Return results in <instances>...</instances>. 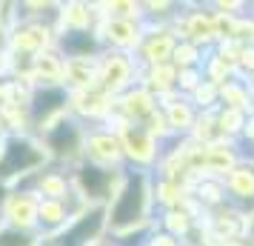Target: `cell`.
Returning a JSON list of instances; mask_svg holds the SVG:
<instances>
[{
  "label": "cell",
  "instance_id": "6da1fadb",
  "mask_svg": "<svg viewBox=\"0 0 254 246\" xmlns=\"http://www.w3.org/2000/svg\"><path fill=\"white\" fill-rule=\"evenodd\" d=\"M106 212H109L112 235L151 226L154 223V218H151V212H154V175L140 172V169L123 172V180H120L112 203L106 206Z\"/></svg>",
  "mask_w": 254,
  "mask_h": 246
},
{
  "label": "cell",
  "instance_id": "7a4b0ae2",
  "mask_svg": "<svg viewBox=\"0 0 254 246\" xmlns=\"http://www.w3.org/2000/svg\"><path fill=\"white\" fill-rule=\"evenodd\" d=\"M172 29L177 32L180 40H189V43L206 49V52L220 43L217 12L211 9V3H183V9L174 17Z\"/></svg>",
  "mask_w": 254,
  "mask_h": 246
},
{
  "label": "cell",
  "instance_id": "3957f363",
  "mask_svg": "<svg viewBox=\"0 0 254 246\" xmlns=\"http://www.w3.org/2000/svg\"><path fill=\"white\" fill-rule=\"evenodd\" d=\"M126 126L128 129L123 132L120 143H123V152L131 161V169H140V172H151L154 175V169L163 161V146L166 143L157 141L143 123H126Z\"/></svg>",
  "mask_w": 254,
  "mask_h": 246
},
{
  "label": "cell",
  "instance_id": "277c9868",
  "mask_svg": "<svg viewBox=\"0 0 254 246\" xmlns=\"http://www.w3.org/2000/svg\"><path fill=\"white\" fill-rule=\"evenodd\" d=\"M77 189L83 192V198L94 203V206H109L112 198H115L117 186H120V180L123 175L115 177L112 169H103V166H94V164H83L77 169Z\"/></svg>",
  "mask_w": 254,
  "mask_h": 246
},
{
  "label": "cell",
  "instance_id": "5b68a950",
  "mask_svg": "<svg viewBox=\"0 0 254 246\" xmlns=\"http://www.w3.org/2000/svg\"><path fill=\"white\" fill-rule=\"evenodd\" d=\"M226 200L231 206H237L246 215H254V158L246 155L240 164L223 177Z\"/></svg>",
  "mask_w": 254,
  "mask_h": 246
},
{
  "label": "cell",
  "instance_id": "8992f818",
  "mask_svg": "<svg viewBox=\"0 0 254 246\" xmlns=\"http://www.w3.org/2000/svg\"><path fill=\"white\" fill-rule=\"evenodd\" d=\"M106 229H109V212H106V206H92V209L83 212L77 221H71V226L60 235L58 246H89Z\"/></svg>",
  "mask_w": 254,
  "mask_h": 246
},
{
  "label": "cell",
  "instance_id": "52a82bcc",
  "mask_svg": "<svg viewBox=\"0 0 254 246\" xmlns=\"http://www.w3.org/2000/svg\"><path fill=\"white\" fill-rule=\"evenodd\" d=\"M243 158H246V152H243L240 141L206 143L203 146V177H220L223 180Z\"/></svg>",
  "mask_w": 254,
  "mask_h": 246
},
{
  "label": "cell",
  "instance_id": "ba28073f",
  "mask_svg": "<svg viewBox=\"0 0 254 246\" xmlns=\"http://www.w3.org/2000/svg\"><path fill=\"white\" fill-rule=\"evenodd\" d=\"M160 109H163V115H166V123H169L174 138H191L197 120H200V109L191 103L189 94L177 92L172 97H163Z\"/></svg>",
  "mask_w": 254,
  "mask_h": 246
},
{
  "label": "cell",
  "instance_id": "9c48e42d",
  "mask_svg": "<svg viewBox=\"0 0 254 246\" xmlns=\"http://www.w3.org/2000/svg\"><path fill=\"white\" fill-rule=\"evenodd\" d=\"M157 226H160L163 232H169L189 244L194 238V232L203 229V212H200V206H197L194 200L183 203V206H174V209H163Z\"/></svg>",
  "mask_w": 254,
  "mask_h": 246
},
{
  "label": "cell",
  "instance_id": "30bf717a",
  "mask_svg": "<svg viewBox=\"0 0 254 246\" xmlns=\"http://www.w3.org/2000/svg\"><path fill=\"white\" fill-rule=\"evenodd\" d=\"M180 43V37L169 23H157L151 26L149 32L143 35V60L149 66H163V63H172L174 58V49Z\"/></svg>",
  "mask_w": 254,
  "mask_h": 246
},
{
  "label": "cell",
  "instance_id": "8fae6325",
  "mask_svg": "<svg viewBox=\"0 0 254 246\" xmlns=\"http://www.w3.org/2000/svg\"><path fill=\"white\" fill-rule=\"evenodd\" d=\"M43 164V152L35 149L29 141H9L6 146V155L0 161V177L6 175H17V172H26V169H35V166Z\"/></svg>",
  "mask_w": 254,
  "mask_h": 246
},
{
  "label": "cell",
  "instance_id": "7c38bea8",
  "mask_svg": "<svg viewBox=\"0 0 254 246\" xmlns=\"http://www.w3.org/2000/svg\"><path fill=\"white\" fill-rule=\"evenodd\" d=\"M252 97H254V83L249 78H231L220 86V109H234V112H249L252 115Z\"/></svg>",
  "mask_w": 254,
  "mask_h": 246
},
{
  "label": "cell",
  "instance_id": "4fadbf2b",
  "mask_svg": "<svg viewBox=\"0 0 254 246\" xmlns=\"http://www.w3.org/2000/svg\"><path fill=\"white\" fill-rule=\"evenodd\" d=\"M49 149L55 155H60V158H69V155H74L77 149H80V143H83V132L80 126L74 123V120H63V123H58L55 129L49 132Z\"/></svg>",
  "mask_w": 254,
  "mask_h": 246
},
{
  "label": "cell",
  "instance_id": "5bb4252c",
  "mask_svg": "<svg viewBox=\"0 0 254 246\" xmlns=\"http://www.w3.org/2000/svg\"><path fill=\"white\" fill-rule=\"evenodd\" d=\"M191 203V186H186L180 180H169V177H157L154 175V206L163 209H174Z\"/></svg>",
  "mask_w": 254,
  "mask_h": 246
},
{
  "label": "cell",
  "instance_id": "9a60e30c",
  "mask_svg": "<svg viewBox=\"0 0 254 246\" xmlns=\"http://www.w3.org/2000/svg\"><path fill=\"white\" fill-rule=\"evenodd\" d=\"M191 200L200 206L203 215H206V212H214L217 206H223V203H229L220 177H197L194 186H191Z\"/></svg>",
  "mask_w": 254,
  "mask_h": 246
},
{
  "label": "cell",
  "instance_id": "2e32d148",
  "mask_svg": "<svg viewBox=\"0 0 254 246\" xmlns=\"http://www.w3.org/2000/svg\"><path fill=\"white\" fill-rule=\"evenodd\" d=\"M63 103H66V92H63V89H52V86H49L43 92H37L35 103H32V120H35V123H43V120H49L52 112H60Z\"/></svg>",
  "mask_w": 254,
  "mask_h": 246
},
{
  "label": "cell",
  "instance_id": "e0dca14e",
  "mask_svg": "<svg viewBox=\"0 0 254 246\" xmlns=\"http://www.w3.org/2000/svg\"><path fill=\"white\" fill-rule=\"evenodd\" d=\"M172 63L177 69H203V63H206V49L194 46V43H189V40H180L177 49H174Z\"/></svg>",
  "mask_w": 254,
  "mask_h": 246
},
{
  "label": "cell",
  "instance_id": "ac0fdd59",
  "mask_svg": "<svg viewBox=\"0 0 254 246\" xmlns=\"http://www.w3.org/2000/svg\"><path fill=\"white\" fill-rule=\"evenodd\" d=\"M63 49L71 58H89L92 52H97V40L89 32H69L63 37Z\"/></svg>",
  "mask_w": 254,
  "mask_h": 246
},
{
  "label": "cell",
  "instance_id": "d6986e66",
  "mask_svg": "<svg viewBox=\"0 0 254 246\" xmlns=\"http://www.w3.org/2000/svg\"><path fill=\"white\" fill-rule=\"evenodd\" d=\"M189 97H191V103L200 112H217L220 109V86H214V83H208V81L200 83Z\"/></svg>",
  "mask_w": 254,
  "mask_h": 246
},
{
  "label": "cell",
  "instance_id": "ffe728a7",
  "mask_svg": "<svg viewBox=\"0 0 254 246\" xmlns=\"http://www.w3.org/2000/svg\"><path fill=\"white\" fill-rule=\"evenodd\" d=\"M149 246H186V241H180V238H174V235L163 232L160 226H154V232H151L149 238Z\"/></svg>",
  "mask_w": 254,
  "mask_h": 246
},
{
  "label": "cell",
  "instance_id": "44dd1931",
  "mask_svg": "<svg viewBox=\"0 0 254 246\" xmlns=\"http://www.w3.org/2000/svg\"><path fill=\"white\" fill-rule=\"evenodd\" d=\"M240 146L246 155L254 152V115H249V120H246V129H243L240 135Z\"/></svg>",
  "mask_w": 254,
  "mask_h": 246
},
{
  "label": "cell",
  "instance_id": "7402d4cb",
  "mask_svg": "<svg viewBox=\"0 0 254 246\" xmlns=\"http://www.w3.org/2000/svg\"><path fill=\"white\" fill-rule=\"evenodd\" d=\"M29 235L23 232H3L0 235V246H29Z\"/></svg>",
  "mask_w": 254,
  "mask_h": 246
},
{
  "label": "cell",
  "instance_id": "603a6c76",
  "mask_svg": "<svg viewBox=\"0 0 254 246\" xmlns=\"http://www.w3.org/2000/svg\"><path fill=\"white\" fill-rule=\"evenodd\" d=\"M214 246H252L249 238H229V241H214Z\"/></svg>",
  "mask_w": 254,
  "mask_h": 246
},
{
  "label": "cell",
  "instance_id": "cb8c5ba5",
  "mask_svg": "<svg viewBox=\"0 0 254 246\" xmlns=\"http://www.w3.org/2000/svg\"><path fill=\"white\" fill-rule=\"evenodd\" d=\"M252 115H254V97H252Z\"/></svg>",
  "mask_w": 254,
  "mask_h": 246
},
{
  "label": "cell",
  "instance_id": "d4e9b609",
  "mask_svg": "<svg viewBox=\"0 0 254 246\" xmlns=\"http://www.w3.org/2000/svg\"><path fill=\"white\" fill-rule=\"evenodd\" d=\"M252 158H254V152H252Z\"/></svg>",
  "mask_w": 254,
  "mask_h": 246
},
{
  "label": "cell",
  "instance_id": "484cf974",
  "mask_svg": "<svg viewBox=\"0 0 254 246\" xmlns=\"http://www.w3.org/2000/svg\"><path fill=\"white\" fill-rule=\"evenodd\" d=\"M252 83H254V81H252Z\"/></svg>",
  "mask_w": 254,
  "mask_h": 246
}]
</instances>
